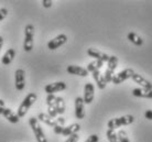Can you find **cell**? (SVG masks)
<instances>
[{
  "label": "cell",
  "instance_id": "cell-21",
  "mask_svg": "<svg viewBox=\"0 0 152 142\" xmlns=\"http://www.w3.org/2000/svg\"><path fill=\"white\" fill-rule=\"evenodd\" d=\"M2 116H4V118H6L9 122H11V123H18L19 122L20 118L18 117V115H17L15 112L12 111L11 109H9V108H6V109H4Z\"/></svg>",
  "mask_w": 152,
  "mask_h": 142
},
{
  "label": "cell",
  "instance_id": "cell-23",
  "mask_svg": "<svg viewBox=\"0 0 152 142\" xmlns=\"http://www.w3.org/2000/svg\"><path fill=\"white\" fill-rule=\"evenodd\" d=\"M65 101L62 97H56V100H55V109H56L57 115H63L65 112Z\"/></svg>",
  "mask_w": 152,
  "mask_h": 142
},
{
  "label": "cell",
  "instance_id": "cell-8",
  "mask_svg": "<svg viewBox=\"0 0 152 142\" xmlns=\"http://www.w3.org/2000/svg\"><path fill=\"white\" fill-rule=\"evenodd\" d=\"M66 42H67V35L62 33V34H58L57 36L52 39L51 41H49L48 47H49V50L54 51L56 50V49H58V47H61L62 45H64Z\"/></svg>",
  "mask_w": 152,
  "mask_h": 142
},
{
  "label": "cell",
  "instance_id": "cell-15",
  "mask_svg": "<svg viewBox=\"0 0 152 142\" xmlns=\"http://www.w3.org/2000/svg\"><path fill=\"white\" fill-rule=\"evenodd\" d=\"M131 79H132L134 83H137L138 85H140L141 88L152 89V83H151V82H149L148 79L143 78L140 74H138V73H136V72H134V74H133L132 77H131Z\"/></svg>",
  "mask_w": 152,
  "mask_h": 142
},
{
  "label": "cell",
  "instance_id": "cell-10",
  "mask_svg": "<svg viewBox=\"0 0 152 142\" xmlns=\"http://www.w3.org/2000/svg\"><path fill=\"white\" fill-rule=\"evenodd\" d=\"M95 97V87L91 83H86L84 87V103L87 105H91Z\"/></svg>",
  "mask_w": 152,
  "mask_h": 142
},
{
  "label": "cell",
  "instance_id": "cell-30",
  "mask_svg": "<svg viewBox=\"0 0 152 142\" xmlns=\"http://www.w3.org/2000/svg\"><path fill=\"white\" fill-rule=\"evenodd\" d=\"M42 4H43L44 8H50V7H52L53 1H52V0H42Z\"/></svg>",
  "mask_w": 152,
  "mask_h": 142
},
{
  "label": "cell",
  "instance_id": "cell-4",
  "mask_svg": "<svg viewBox=\"0 0 152 142\" xmlns=\"http://www.w3.org/2000/svg\"><path fill=\"white\" fill-rule=\"evenodd\" d=\"M29 125H30L31 129H32L33 133H34L37 141L38 142H48V139H46L45 135H44V131H43L42 127L40 126V122H39L38 118L31 117L30 119H29Z\"/></svg>",
  "mask_w": 152,
  "mask_h": 142
},
{
  "label": "cell",
  "instance_id": "cell-19",
  "mask_svg": "<svg viewBox=\"0 0 152 142\" xmlns=\"http://www.w3.org/2000/svg\"><path fill=\"white\" fill-rule=\"evenodd\" d=\"M93 78L95 79L96 82V85H97V87L99 89H105L107 86V83L105 81V77L102 73H100V71H95V72H93Z\"/></svg>",
  "mask_w": 152,
  "mask_h": 142
},
{
  "label": "cell",
  "instance_id": "cell-3",
  "mask_svg": "<svg viewBox=\"0 0 152 142\" xmlns=\"http://www.w3.org/2000/svg\"><path fill=\"white\" fill-rule=\"evenodd\" d=\"M33 40H34V27L32 24H27L24 28V41H23V49L26 52L32 51Z\"/></svg>",
  "mask_w": 152,
  "mask_h": 142
},
{
  "label": "cell",
  "instance_id": "cell-18",
  "mask_svg": "<svg viewBox=\"0 0 152 142\" xmlns=\"http://www.w3.org/2000/svg\"><path fill=\"white\" fill-rule=\"evenodd\" d=\"M80 130V125L78 123H72V125H69L67 127H63V130H62V135H64V137H69V135H73L77 133L78 131Z\"/></svg>",
  "mask_w": 152,
  "mask_h": 142
},
{
  "label": "cell",
  "instance_id": "cell-13",
  "mask_svg": "<svg viewBox=\"0 0 152 142\" xmlns=\"http://www.w3.org/2000/svg\"><path fill=\"white\" fill-rule=\"evenodd\" d=\"M55 100L56 96L55 95H48L46 97V105H48V115L52 118H57V112L55 109Z\"/></svg>",
  "mask_w": 152,
  "mask_h": 142
},
{
  "label": "cell",
  "instance_id": "cell-24",
  "mask_svg": "<svg viewBox=\"0 0 152 142\" xmlns=\"http://www.w3.org/2000/svg\"><path fill=\"white\" fill-rule=\"evenodd\" d=\"M104 65V62L102 61H94V62H91L89 64L87 65V71L88 73L91 72V73H93V72H95V71H100V68L103 67Z\"/></svg>",
  "mask_w": 152,
  "mask_h": 142
},
{
  "label": "cell",
  "instance_id": "cell-28",
  "mask_svg": "<svg viewBox=\"0 0 152 142\" xmlns=\"http://www.w3.org/2000/svg\"><path fill=\"white\" fill-rule=\"evenodd\" d=\"M78 140H80V135H77V133H75V135H69L65 142H77Z\"/></svg>",
  "mask_w": 152,
  "mask_h": 142
},
{
  "label": "cell",
  "instance_id": "cell-5",
  "mask_svg": "<svg viewBox=\"0 0 152 142\" xmlns=\"http://www.w3.org/2000/svg\"><path fill=\"white\" fill-rule=\"evenodd\" d=\"M108 63V65H107V68H106V72H105V81L106 83H110L113 81V77L115 75V69L117 68L118 66V58L117 56H115V55H110V58H109V61L107 62Z\"/></svg>",
  "mask_w": 152,
  "mask_h": 142
},
{
  "label": "cell",
  "instance_id": "cell-31",
  "mask_svg": "<svg viewBox=\"0 0 152 142\" xmlns=\"http://www.w3.org/2000/svg\"><path fill=\"white\" fill-rule=\"evenodd\" d=\"M6 109V105H4V100L0 99V115H2Z\"/></svg>",
  "mask_w": 152,
  "mask_h": 142
},
{
  "label": "cell",
  "instance_id": "cell-12",
  "mask_svg": "<svg viewBox=\"0 0 152 142\" xmlns=\"http://www.w3.org/2000/svg\"><path fill=\"white\" fill-rule=\"evenodd\" d=\"M85 103L83 97H76L75 98V117L77 119L85 118Z\"/></svg>",
  "mask_w": 152,
  "mask_h": 142
},
{
  "label": "cell",
  "instance_id": "cell-32",
  "mask_svg": "<svg viewBox=\"0 0 152 142\" xmlns=\"http://www.w3.org/2000/svg\"><path fill=\"white\" fill-rule=\"evenodd\" d=\"M145 117L148 120H152V110L151 109H149V110H147V111L145 112Z\"/></svg>",
  "mask_w": 152,
  "mask_h": 142
},
{
  "label": "cell",
  "instance_id": "cell-29",
  "mask_svg": "<svg viewBox=\"0 0 152 142\" xmlns=\"http://www.w3.org/2000/svg\"><path fill=\"white\" fill-rule=\"evenodd\" d=\"M7 15H8V10L6 8H1L0 9V21H2Z\"/></svg>",
  "mask_w": 152,
  "mask_h": 142
},
{
  "label": "cell",
  "instance_id": "cell-7",
  "mask_svg": "<svg viewBox=\"0 0 152 142\" xmlns=\"http://www.w3.org/2000/svg\"><path fill=\"white\" fill-rule=\"evenodd\" d=\"M15 85L18 92H22L26 87V72L22 68L15 72Z\"/></svg>",
  "mask_w": 152,
  "mask_h": 142
},
{
  "label": "cell",
  "instance_id": "cell-26",
  "mask_svg": "<svg viewBox=\"0 0 152 142\" xmlns=\"http://www.w3.org/2000/svg\"><path fill=\"white\" fill-rule=\"evenodd\" d=\"M118 138H119V142H130L128 135H127V132L125 130H120L117 133Z\"/></svg>",
  "mask_w": 152,
  "mask_h": 142
},
{
  "label": "cell",
  "instance_id": "cell-1",
  "mask_svg": "<svg viewBox=\"0 0 152 142\" xmlns=\"http://www.w3.org/2000/svg\"><path fill=\"white\" fill-rule=\"evenodd\" d=\"M37 99H38L37 94H34V92L28 94L27 96H26V98L22 100V103L20 104L19 108H18V111H17L18 117H19V118H22V117H24V116L27 115L28 110H29L31 106L37 101Z\"/></svg>",
  "mask_w": 152,
  "mask_h": 142
},
{
  "label": "cell",
  "instance_id": "cell-16",
  "mask_svg": "<svg viewBox=\"0 0 152 142\" xmlns=\"http://www.w3.org/2000/svg\"><path fill=\"white\" fill-rule=\"evenodd\" d=\"M38 120H39V121H42V122L45 123V125H48L49 127L55 128V127H57V126H58L56 118L54 119V118L50 117V116L48 115V114H44V112H41V114H39Z\"/></svg>",
  "mask_w": 152,
  "mask_h": 142
},
{
  "label": "cell",
  "instance_id": "cell-6",
  "mask_svg": "<svg viewBox=\"0 0 152 142\" xmlns=\"http://www.w3.org/2000/svg\"><path fill=\"white\" fill-rule=\"evenodd\" d=\"M133 74H134V71H133V69L126 68V69H124V71H121V72H119L118 74H115L111 82H113L115 85H119V84H121V83H124L125 81H127V79L131 78Z\"/></svg>",
  "mask_w": 152,
  "mask_h": 142
},
{
  "label": "cell",
  "instance_id": "cell-33",
  "mask_svg": "<svg viewBox=\"0 0 152 142\" xmlns=\"http://www.w3.org/2000/svg\"><path fill=\"white\" fill-rule=\"evenodd\" d=\"M2 45H4V38H2L1 35H0V50H1Z\"/></svg>",
  "mask_w": 152,
  "mask_h": 142
},
{
  "label": "cell",
  "instance_id": "cell-9",
  "mask_svg": "<svg viewBox=\"0 0 152 142\" xmlns=\"http://www.w3.org/2000/svg\"><path fill=\"white\" fill-rule=\"evenodd\" d=\"M66 87L67 86H66V84H65L64 82H55V83L46 85L45 87H44V90H45V92L48 95H54L55 92L65 90Z\"/></svg>",
  "mask_w": 152,
  "mask_h": 142
},
{
  "label": "cell",
  "instance_id": "cell-20",
  "mask_svg": "<svg viewBox=\"0 0 152 142\" xmlns=\"http://www.w3.org/2000/svg\"><path fill=\"white\" fill-rule=\"evenodd\" d=\"M15 51L13 49H9L4 54V56L1 58V63L4 65H10L12 63V61L15 60Z\"/></svg>",
  "mask_w": 152,
  "mask_h": 142
},
{
  "label": "cell",
  "instance_id": "cell-2",
  "mask_svg": "<svg viewBox=\"0 0 152 142\" xmlns=\"http://www.w3.org/2000/svg\"><path fill=\"white\" fill-rule=\"evenodd\" d=\"M134 122V117L132 115H126L121 116V117H118V118H114L110 119L107 123V127L108 129H117V128L124 127V126H129L131 123Z\"/></svg>",
  "mask_w": 152,
  "mask_h": 142
},
{
  "label": "cell",
  "instance_id": "cell-27",
  "mask_svg": "<svg viewBox=\"0 0 152 142\" xmlns=\"http://www.w3.org/2000/svg\"><path fill=\"white\" fill-rule=\"evenodd\" d=\"M99 141V137L97 135H89L86 140L84 142H98Z\"/></svg>",
  "mask_w": 152,
  "mask_h": 142
},
{
  "label": "cell",
  "instance_id": "cell-25",
  "mask_svg": "<svg viewBox=\"0 0 152 142\" xmlns=\"http://www.w3.org/2000/svg\"><path fill=\"white\" fill-rule=\"evenodd\" d=\"M106 137L109 142H119V138L118 135L116 133V131L113 129H107L106 131Z\"/></svg>",
  "mask_w": 152,
  "mask_h": 142
},
{
  "label": "cell",
  "instance_id": "cell-11",
  "mask_svg": "<svg viewBox=\"0 0 152 142\" xmlns=\"http://www.w3.org/2000/svg\"><path fill=\"white\" fill-rule=\"evenodd\" d=\"M87 55L93 58H95L96 61H102L104 63L109 61V58H110L108 54L104 53V52L97 50L95 47H89V49H87Z\"/></svg>",
  "mask_w": 152,
  "mask_h": 142
},
{
  "label": "cell",
  "instance_id": "cell-14",
  "mask_svg": "<svg viewBox=\"0 0 152 142\" xmlns=\"http://www.w3.org/2000/svg\"><path fill=\"white\" fill-rule=\"evenodd\" d=\"M66 72L71 75H77V76L86 77L88 75V71L82 66L77 65H69L66 67Z\"/></svg>",
  "mask_w": 152,
  "mask_h": 142
},
{
  "label": "cell",
  "instance_id": "cell-22",
  "mask_svg": "<svg viewBox=\"0 0 152 142\" xmlns=\"http://www.w3.org/2000/svg\"><path fill=\"white\" fill-rule=\"evenodd\" d=\"M127 39H128L132 44H134V45H137V46L143 45V39L141 38L140 35H138L137 33H134V32H129L128 35H127Z\"/></svg>",
  "mask_w": 152,
  "mask_h": 142
},
{
  "label": "cell",
  "instance_id": "cell-17",
  "mask_svg": "<svg viewBox=\"0 0 152 142\" xmlns=\"http://www.w3.org/2000/svg\"><path fill=\"white\" fill-rule=\"evenodd\" d=\"M132 95L134 97H140V98H147V99H152V89L145 88H133Z\"/></svg>",
  "mask_w": 152,
  "mask_h": 142
}]
</instances>
